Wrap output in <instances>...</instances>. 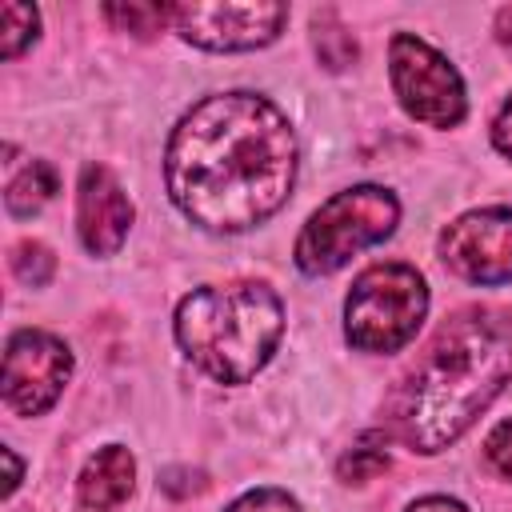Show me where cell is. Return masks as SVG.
<instances>
[{
  "label": "cell",
  "instance_id": "1",
  "mask_svg": "<svg viewBox=\"0 0 512 512\" xmlns=\"http://www.w3.org/2000/svg\"><path fill=\"white\" fill-rule=\"evenodd\" d=\"M172 204L208 232H248L296 184L288 116L256 92H216L192 104L164 152Z\"/></svg>",
  "mask_w": 512,
  "mask_h": 512
},
{
  "label": "cell",
  "instance_id": "2",
  "mask_svg": "<svg viewBox=\"0 0 512 512\" xmlns=\"http://www.w3.org/2000/svg\"><path fill=\"white\" fill-rule=\"evenodd\" d=\"M512 376V320L472 308L452 316L392 396V428L412 452H440L500 396Z\"/></svg>",
  "mask_w": 512,
  "mask_h": 512
},
{
  "label": "cell",
  "instance_id": "3",
  "mask_svg": "<svg viewBox=\"0 0 512 512\" xmlns=\"http://www.w3.org/2000/svg\"><path fill=\"white\" fill-rule=\"evenodd\" d=\"M284 336V304L268 284H204L176 308V340L220 384H248Z\"/></svg>",
  "mask_w": 512,
  "mask_h": 512
},
{
  "label": "cell",
  "instance_id": "4",
  "mask_svg": "<svg viewBox=\"0 0 512 512\" xmlns=\"http://www.w3.org/2000/svg\"><path fill=\"white\" fill-rule=\"evenodd\" d=\"M396 220H400V204L388 188L380 184L344 188L308 216L292 252L296 268L304 276H328L344 268L356 252L388 240L396 232Z\"/></svg>",
  "mask_w": 512,
  "mask_h": 512
},
{
  "label": "cell",
  "instance_id": "5",
  "mask_svg": "<svg viewBox=\"0 0 512 512\" xmlns=\"http://www.w3.org/2000/svg\"><path fill=\"white\" fill-rule=\"evenodd\" d=\"M428 316V284L412 264H372L344 300V336L360 352H400Z\"/></svg>",
  "mask_w": 512,
  "mask_h": 512
},
{
  "label": "cell",
  "instance_id": "6",
  "mask_svg": "<svg viewBox=\"0 0 512 512\" xmlns=\"http://www.w3.org/2000/svg\"><path fill=\"white\" fill-rule=\"evenodd\" d=\"M388 80L400 108L428 128H456L468 112L464 80L432 44L412 32H396L388 44Z\"/></svg>",
  "mask_w": 512,
  "mask_h": 512
},
{
  "label": "cell",
  "instance_id": "7",
  "mask_svg": "<svg viewBox=\"0 0 512 512\" xmlns=\"http://www.w3.org/2000/svg\"><path fill=\"white\" fill-rule=\"evenodd\" d=\"M72 376V352L64 340L40 328H20L4 344V404L16 416L48 412Z\"/></svg>",
  "mask_w": 512,
  "mask_h": 512
},
{
  "label": "cell",
  "instance_id": "8",
  "mask_svg": "<svg viewBox=\"0 0 512 512\" xmlns=\"http://www.w3.org/2000/svg\"><path fill=\"white\" fill-rule=\"evenodd\" d=\"M440 260L468 284H512V208H476L440 232Z\"/></svg>",
  "mask_w": 512,
  "mask_h": 512
},
{
  "label": "cell",
  "instance_id": "9",
  "mask_svg": "<svg viewBox=\"0 0 512 512\" xmlns=\"http://www.w3.org/2000/svg\"><path fill=\"white\" fill-rule=\"evenodd\" d=\"M172 24L196 48L248 52L284 32L288 4H172Z\"/></svg>",
  "mask_w": 512,
  "mask_h": 512
},
{
  "label": "cell",
  "instance_id": "10",
  "mask_svg": "<svg viewBox=\"0 0 512 512\" xmlns=\"http://www.w3.org/2000/svg\"><path fill=\"white\" fill-rule=\"evenodd\" d=\"M76 228L92 256H112L132 228V200L104 164H88L76 188Z\"/></svg>",
  "mask_w": 512,
  "mask_h": 512
},
{
  "label": "cell",
  "instance_id": "11",
  "mask_svg": "<svg viewBox=\"0 0 512 512\" xmlns=\"http://www.w3.org/2000/svg\"><path fill=\"white\" fill-rule=\"evenodd\" d=\"M132 484H136V460L128 448L120 444H108L100 448L84 468H80V480H76V500L92 512H108L116 504H124L132 496Z\"/></svg>",
  "mask_w": 512,
  "mask_h": 512
},
{
  "label": "cell",
  "instance_id": "12",
  "mask_svg": "<svg viewBox=\"0 0 512 512\" xmlns=\"http://www.w3.org/2000/svg\"><path fill=\"white\" fill-rule=\"evenodd\" d=\"M56 168L52 164H44V160H32L28 168H20L12 180H8V188H4V208L12 212V216H36L52 196H56Z\"/></svg>",
  "mask_w": 512,
  "mask_h": 512
},
{
  "label": "cell",
  "instance_id": "13",
  "mask_svg": "<svg viewBox=\"0 0 512 512\" xmlns=\"http://www.w3.org/2000/svg\"><path fill=\"white\" fill-rule=\"evenodd\" d=\"M0 20H4V32H0V56L4 60H16L32 40H36V28H40V12L32 4H16L8 0L0 8Z\"/></svg>",
  "mask_w": 512,
  "mask_h": 512
},
{
  "label": "cell",
  "instance_id": "14",
  "mask_svg": "<svg viewBox=\"0 0 512 512\" xmlns=\"http://www.w3.org/2000/svg\"><path fill=\"white\" fill-rule=\"evenodd\" d=\"M104 16L116 28H128L136 36H148V32H160L164 20H172V4H108Z\"/></svg>",
  "mask_w": 512,
  "mask_h": 512
},
{
  "label": "cell",
  "instance_id": "15",
  "mask_svg": "<svg viewBox=\"0 0 512 512\" xmlns=\"http://www.w3.org/2000/svg\"><path fill=\"white\" fill-rule=\"evenodd\" d=\"M388 468V452L368 436L364 444H356L352 452H344L340 456V464H336V472H340V480L344 484H364V480H372L376 472H384Z\"/></svg>",
  "mask_w": 512,
  "mask_h": 512
},
{
  "label": "cell",
  "instance_id": "16",
  "mask_svg": "<svg viewBox=\"0 0 512 512\" xmlns=\"http://www.w3.org/2000/svg\"><path fill=\"white\" fill-rule=\"evenodd\" d=\"M12 268H16V276H20L24 284L40 288V284H48V276H52L56 260H52V252H48L44 244L24 240V244H16V252H12Z\"/></svg>",
  "mask_w": 512,
  "mask_h": 512
},
{
  "label": "cell",
  "instance_id": "17",
  "mask_svg": "<svg viewBox=\"0 0 512 512\" xmlns=\"http://www.w3.org/2000/svg\"><path fill=\"white\" fill-rule=\"evenodd\" d=\"M228 512H300V504L284 488H252L228 504Z\"/></svg>",
  "mask_w": 512,
  "mask_h": 512
},
{
  "label": "cell",
  "instance_id": "18",
  "mask_svg": "<svg viewBox=\"0 0 512 512\" xmlns=\"http://www.w3.org/2000/svg\"><path fill=\"white\" fill-rule=\"evenodd\" d=\"M484 460H488L504 480H512V416L500 420V424L488 432V440H484Z\"/></svg>",
  "mask_w": 512,
  "mask_h": 512
},
{
  "label": "cell",
  "instance_id": "19",
  "mask_svg": "<svg viewBox=\"0 0 512 512\" xmlns=\"http://www.w3.org/2000/svg\"><path fill=\"white\" fill-rule=\"evenodd\" d=\"M492 144L512 160V96L500 104V112H496V120H492Z\"/></svg>",
  "mask_w": 512,
  "mask_h": 512
},
{
  "label": "cell",
  "instance_id": "20",
  "mask_svg": "<svg viewBox=\"0 0 512 512\" xmlns=\"http://www.w3.org/2000/svg\"><path fill=\"white\" fill-rule=\"evenodd\" d=\"M408 512H468V508L460 500H452V496H424V500L408 504Z\"/></svg>",
  "mask_w": 512,
  "mask_h": 512
},
{
  "label": "cell",
  "instance_id": "21",
  "mask_svg": "<svg viewBox=\"0 0 512 512\" xmlns=\"http://www.w3.org/2000/svg\"><path fill=\"white\" fill-rule=\"evenodd\" d=\"M4 464H8V484H4V496H12V492H16V484H20V460H16V452H12V448H4Z\"/></svg>",
  "mask_w": 512,
  "mask_h": 512
},
{
  "label": "cell",
  "instance_id": "22",
  "mask_svg": "<svg viewBox=\"0 0 512 512\" xmlns=\"http://www.w3.org/2000/svg\"><path fill=\"white\" fill-rule=\"evenodd\" d=\"M496 36H500L504 48H512V8H504V12L496 16Z\"/></svg>",
  "mask_w": 512,
  "mask_h": 512
}]
</instances>
